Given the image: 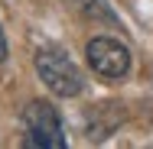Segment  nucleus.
Masks as SVG:
<instances>
[{"label":"nucleus","instance_id":"nucleus-1","mask_svg":"<svg viewBox=\"0 0 153 149\" xmlns=\"http://www.w3.org/2000/svg\"><path fill=\"white\" fill-rule=\"evenodd\" d=\"M36 71L42 78V84L59 94V97H75L85 88V78H82V68L65 55L62 46H42L36 52Z\"/></svg>","mask_w":153,"mask_h":149},{"label":"nucleus","instance_id":"nucleus-4","mask_svg":"<svg viewBox=\"0 0 153 149\" xmlns=\"http://www.w3.org/2000/svg\"><path fill=\"white\" fill-rule=\"evenodd\" d=\"M85 16H91V20H101V23H111V26H117V16L111 13V7H108V0H72Z\"/></svg>","mask_w":153,"mask_h":149},{"label":"nucleus","instance_id":"nucleus-2","mask_svg":"<svg viewBox=\"0 0 153 149\" xmlns=\"http://www.w3.org/2000/svg\"><path fill=\"white\" fill-rule=\"evenodd\" d=\"M23 123H26L23 146H30V149H62L65 146L62 120L46 101H33L30 107L23 110Z\"/></svg>","mask_w":153,"mask_h":149},{"label":"nucleus","instance_id":"nucleus-3","mask_svg":"<svg viewBox=\"0 0 153 149\" xmlns=\"http://www.w3.org/2000/svg\"><path fill=\"white\" fill-rule=\"evenodd\" d=\"M85 55H88L91 71L101 75V78L117 81V78H124L130 71V52H127V46H121L111 36H94L88 42V49H85Z\"/></svg>","mask_w":153,"mask_h":149},{"label":"nucleus","instance_id":"nucleus-5","mask_svg":"<svg viewBox=\"0 0 153 149\" xmlns=\"http://www.w3.org/2000/svg\"><path fill=\"white\" fill-rule=\"evenodd\" d=\"M7 59V36H3V29H0V62Z\"/></svg>","mask_w":153,"mask_h":149}]
</instances>
